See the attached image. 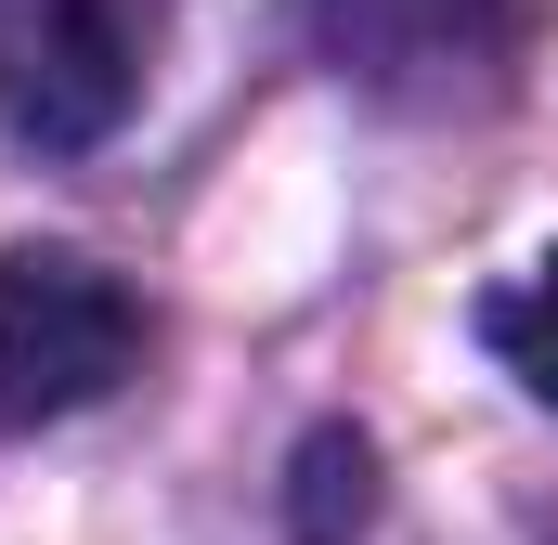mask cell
Masks as SVG:
<instances>
[{
    "mask_svg": "<svg viewBox=\"0 0 558 545\" xmlns=\"http://www.w3.org/2000/svg\"><path fill=\"white\" fill-rule=\"evenodd\" d=\"M143 351V299L78 247H0V441L105 403Z\"/></svg>",
    "mask_w": 558,
    "mask_h": 545,
    "instance_id": "1",
    "label": "cell"
},
{
    "mask_svg": "<svg viewBox=\"0 0 558 545\" xmlns=\"http://www.w3.org/2000/svg\"><path fill=\"white\" fill-rule=\"evenodd\" d=\"M156 0H0V131L105 143L143 105Z\"/></svg>",
    "mask_w": 558,
    "mask_h": 545,
    "instance_id": "2",
    "label": "cell"
},
{
    "mask_svg": "<svg viewBox=\"0 0 558 545\" xmlns=\"http://www.w3.org/2000/svg\"><path fill=\"white\" fill-rule=\"evenodd\" d=\"M481 338H494V364H507V377H520V390L558 415V247L520 272V286H507L494 312H481Z\"/></svg>",
    "mask_w": 558,
    "mask_h": 545,
    "instance_id": "3",
    "label": "cell"
}]
</instances>
